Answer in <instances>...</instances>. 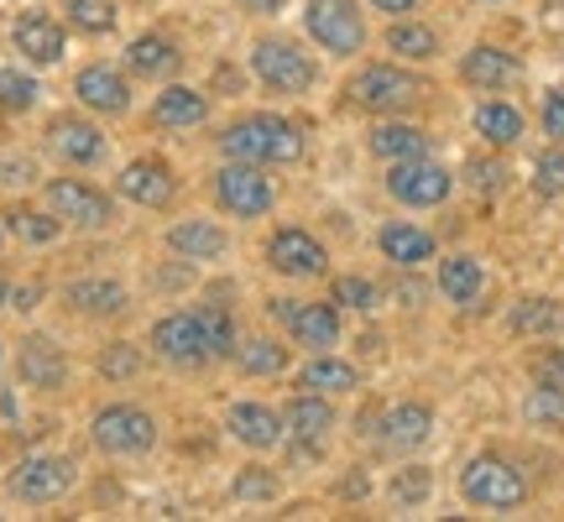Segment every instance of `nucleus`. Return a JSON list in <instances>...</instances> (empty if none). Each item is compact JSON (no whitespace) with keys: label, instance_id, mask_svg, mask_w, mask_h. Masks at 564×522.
Listing matches in <instances>:
<instances>
[{"label":"nucleus","instance_id":"f257e3e1","mask_svg":"<svg viewBox=\"0 0 564 522\" xmlns=\"http://www.w3.org/2000/svg\"><path fill=\"white\" fill-rule=\"evenodd\" d=\"M241 329L230 319V308H173L152 324V350L178 371H204L236 356Z\"/></svg>","mask_w":564,"mask_h":522},{"label":"nucleus","instance_id":"f03ea898","mask_svg":"<svg viewBox=\"0 0 564 522\" xmlns=\"http://www.w3.org/2000/svg\"><path fill=\"white\" fill-rule=\"evenodd\" d=\"M220 152L225 162H257V167H288L303 157V126L272 110L241 116L220 131Z\"/></svg>","mask_w":564,"mask_h":522},{"label":"nucleus","instance_id":"7ed1b4c3","mask_svg":"<svg viewBox=\"0 0 564 522\" xmlns=\"http://www.w3.org/2000/svg\"><path fill=\"white\" fill-rule=\"evenodd\" d=\"M89 439L110 460H131V455H152L158 449V418L137 407V402H110L89 418Z\"/></svg>","mask_w":564,"mask_h":522},{"label":"nucleus","instance_id":"20e7f679","mask_svg":"<svg viewBox=\"0 0 564 522\" xmlns=\"http://www.w3.org/2000/svg\"><path fill=\"white\" fill-rule=\"evenodd\" d=\"M460 497L470 507H486V512H518L528 502V481L502 455H476L460 470Z\"/></svg>","mask_w":564,"mask_h":522},{"label":"nucleus","instance_id":"39448f33","mask_svg":"<svg viewBox=\"0 0 564 522\" xmlns=\"http://www.w3.org/2000/svg\"><path fill=\"white\" fill-rule=\"evenodd\" d=\"M429 95V84L419 74H408L398 63H366L361 74L350 79V105H361L371 116H398L408 105H419Z\"/></svg>","mask_w":564,"mask_h":522},{"label":"nucleus","instance_id":"423d86ee","mask_svg":"<svg viewBox=\"0 0 564 522\" xmlns=\"http://www.w3.org/2000/svg\"><path fill=\"white\" fill-rule=\"evenodd\" d=\"M303 32L319 42L329 58H356V53H366V17L356 11V0H308Z\"/></svg>","mask_w":564,"mask_h":522},{"label":"nucleus","instance_id":"0eeeda50","mask_svg":"<svg viewBox=\"0 0 564 522\" xmlns=\"http://www.w3.org/2000/svg\"><path fill=\"white\" fill-rule=\"evenodd\" d=\"M251 74H257L272 95H308L314 79H319L314 58L288 37H262L257 42V47H251Z\"/></svg>","mask_w":564,"mask_h":522},{"label":"nucleus","instance_id":"6e6552de","mask_svg":"<svg viewBox=\"0 0 564 522\" xmlns=\"http://www.w3.org/2000/svg\"><path fill=\"white\" fill-rule=\"evenodd\" d=\"M74 486H79V465L68 460V455H32V460H21L17 470L6 476V491H11L21 507L63 502Z\"/></svg>","mask_w":564,"mask_h":522},{"label":"nucleus","instance_id":"1a4fd4ad","mask_svg":"<svg viewBox=\"0 0 564 522\" xmlns=\"http://www.w3.org/2000/svg\"><path fill=\"white\" fill-rule=\"evenodd\" d=\"M387 194L403 204V209H440L455 194V173L434 157L387 162Z\"/></svg>","mask_w":564,"mask_h":522},{"label":"nucleus","instance_id":"9d476101","mask_svg":"<svg viewBox=\"0 0 564 522\" xmlns=\"http://www.w3.org/2000/svg\"><path fill=\"white\" fill-rule=\"evenodd\" d=\"M215 204L225 215H236V220H262L278 204V188H272V178L257 162H225L215 173Z\"/></svg>","mask_w":564,"mask_h":522},{"label":"nucleus","instance_id":"9b49d317","mask_svg":"<svg viewBox=\"0 0 564 522\" xmlns=\"http://www.w3.org/2000/svg\"><path fill=\"white\" fill-rule=\"evenodd\" d=\"M267 314L288 329V340L303 350H335L340 345V303H303V298H272Z\"/></svg>","mask_w":564,"mask_h":522},{"label":"nucleus","instance_id":"f8f14e48","mask_svg":"<svg viewBox=\"0 0 564 522\" xmlns=\"http://www.w3.org/2000/svg\"><path fill=\"white\" fill-rule=\"evenodd\" d=\"M47 209H53L63 225H74V230H110V225H116L110 194H100L95 183H84V178L47 183Z\"/></svg>","mask_w":564,"mask_h":522},{"label":"nucleus","instance_id":"ddd939ff","mask_svg":"<svg viewBox=\"0 0 564 522\" xmlns=\"http://www.w3.org/2000/svg\"><path fill=\"white\" fill-rule=\"evenodd\" d=\"M267 267L272 272H282V278H324L329 272V251H324L319 236H308L303 225H282V230H272V241H267Z\"/></svg>","mask_w":564,"mask_h":522},{"label":"nucleus","instance_id":"4468645a","mask_svg":"<svg viewBox=\"0 0 564 522\" xmlns=\"http://www.w3.org/2000/svg\"><path fill=\"white\" fill-rule=\"evenodd\" d=\"M282 428H288V444L299 449V455H324L329 449V434H335V407L329 398L319 392H299V398L282 407Z\"/></svg>","mask_w":564,"mask_h":522},{"label":"nucleus","instance_id":"2eb2a0df","mask_svg":"<svg viewBox=\"0 0 564 522\" xmlns=\"http://www.w3.org/2000/svg\"><path fill=\"white\" fill-rule=\"evenodd\" d=\"M116 194L141 204V209H167V204L178 199V173L162 157H137L116 173Z\"/></svg>","mask_w":564,"mask_h":522},{"label":"nucleus","instance_id":"dca6fc26","mask_svg":"<svg viewBox=\"0 0 564 522\" xmlns=\"http://www.w3.org/2000/svg\"><path fill=\"white\" fill-rule=\"evenodd\" d=\"M74 95H79V105L95 110V116H126V110H131V84H126V74L116 63H89V68H79Z\"/></svg>","mask_w":564,"mask_h":522},{"label":"nucleus","instance_id":"f3484780","mask_svg":"<svg viewBox=\"0 0 564 522\" xmlns=\"http://www.w3.org/2000/svg\"><path fill=\"white\" fill-rule=\"evenodd\" d=\"M11 47H17L26 63H37V68H53V63L63 58L68 37H63V26L47 17V11H21V17L11 21Z\"/></svg>","mask_w":564,"mask_h":522},{"label":"nucleus","instance_id":"a211bd4d","mask_svg":"<svg viewBox=\"0 0 564 522\" xmlns=\"http://www.w3.org/2000/svg\"><path fill=\"white\" fill-rule=\"evenodd\" d=\"M47 146H53L58 162H68V167H95V162H105V131L95 121H84V116H58V121L47 126Z\"/></svg>","mask_w":564,"mask_h":522},{"label":"nucleus","instance_id":"6ab92c4d","mask_svg":"<svg viewBox=\"0 0 564 522\" xmlns=\"http://www.w3.org/2000/svg\"><path fill=\"white\" fill-rule=\"evenodd\" d=\"M17 371H21V387H32V392H58V387H68V356H63L47 335L21 340Z\"/></svg>","mask_w":564,"mask_h":522},{"label":"nucleus","instance_id":"aec40b11","mask_svg":"<svg viewBox=\"0 0 564 522\" xmlns=\"http://www.w3.org/2000/svg\"><path fill=\"white\" fill-rule=\"evenodd\" d=\"M377 434H382V444L398 449V455L423 449L429 434H434V407H429V402H392L382 418H377Z\"/></svg>","mask_w":564,"mask_h":522},{"label":"nucleus","instance_id":"412c9836","mask_svg":"<svg viewBox=\"0 0 564 522\" xmlns=\"http://www.w3.org/2000/svg\"><path fill=\"white\" fill-rule=\"evenodd\" d=\"M225 428H230V439L246 444V449H278V444L288 439L282 413H272L267 402H236V407L225 413Z\"/></svg>","mask_w":564,"mask_h":522},{"label":"nucleus","instance_id":"4be33fe9","mask_svg":"<svg viewBox=\"0 0 564 522\" xmlns=\"http://www.w3.org/2000/svg\"><path fill=\"white\" fill-rule=\"evenodd\" d=\"M377 251H382L392 267L413 272V267H423V261H434L440 241H434L423 225H413V220H387L382 230H377Z\"/></svg>","mask_w":564,"mask_h":522},{"label":"nucleus","instance_id":"5701e85b","mask_svg":"<svg viewBox=\"0 0 564 522\" xmlns=\"http://www.w3.org/2000/svg\"><path fill=\"white\" fill-rule=\"evenodd\" d=\"M63 303L74 314H84V319H116V314H126L131 293L116 278H74L63 287Z\"/></svg>","mask_w":564,"mask_h":522},{"label":"nucleus","instance_id":"b1692460","mask_svg":"<svg viewBox=\"0 0 564 522\" xmlns=\"http://www.w3.org/2000/svg\"><path fill=\"white\" fill-rule=\"evenodd\" d=\"M518 74H523V63L512 58L507 47H497V42H476L460 58V79L470 89H507Z\"/></svg>","mask_w":564,"mask_h":522},{"label":"nucleus","instance_id":"393cba45","mask_svg":"<svg viewBox=\"0 0 564 522\" xmlns=\"http://www.w3.org/2000/svg\"><path fill=\"white\" fill-rule=\"evenodd\" d=\"M204 121H209V95L204 89L167 84L158 100H152V126H162V131H194Z\"/></svg>","mask_w":564,"mask_h":522},{"label":"nucleus","instance_id":"a878e982","mask_svg":"<svg viewBox=\"0 0 564 522\" xmlns=\"http://www.w3.org/2000/svg\"><path fill=\"white\" fill-rule=\"evenodd\" d=\"M126 68L137 74V79H173L183 68V53L173 37H158V32H141L131 47H126Z\"/></svg>","mask_w":564,"mask_h":522},{"label":"nucleus","instance_id":"bb28decb","mask_svg":"<svg viewBox=\"0 0 564 522\" xmlns=\"http://www.w3.org/2000/svg\"><path fill=\"white\" fill-rule=\"evenodd\" d=\"M167 251L183 261H220L230 251V236L215 220H178L167 230Z\"/></svg>","mask_w":564,"mask_h":522},{"label":"nucleus","instance_id":"cd10ccee","mask_svg":"<svg viewBox=\"0 0 564 522\" xmlns=\"http://www.w3.org/2000/svg\"><path fill=\"white\" fill-rule=\"evenodd\" d=\"M299 387L303 392H319V398H345V392H356L361 387V371L340 356H329V350H314V361L299 371Z\"/></svg>","mask_w":564,"mask_h":522},{"label":"nucleus","instance_id":"c85d7f7f","mask_svg":"<svg viewBox=\"0 0 564 522\" xmlns=\"http://www.w3.org/2000/svg\"><path fill=\"white\" fill-rule=\"evenodd\" d=\"M486 287V267L481 257H470V251H455V257L440 261V293L449 303H460V308H470V303L481 298Z\"/></svg>","mask_w":564,"mask_h":522},{"label":"nucleus","instance_id":"c756f323","mask_svg":"<svg viewBox=\"0 0 564 522\" xmlns=\"http://www.w3.org/2000/svg\"><path fill=\"white\" fill-rule=\"evenodd\" d=\"M470 121H476V137H481L486 146H518L523 131H528L523 110H518V105H507V100H481Z\"/></svg>","mask_w":564,"mask_h":522},{"label":"nucleus","instance_id":"7c9ffc66","mask_svg":"<svg viewBox=\"0 0 564 522\" xmlns=\"http://www.w3.org/2000/svg\"><path fill=\"white\" fill-rule=\"evenodd\" d=\"M366 146H371V157H382V162L429 157V131H423V126H408V121H382Z\"/></svg>","mask_w":564,"mask_h":522},{"label":"nucleus","instance_id":"2f4dec72","mask_svg":"<svg viewBox=\"0 0 564 522\" xmlns=\"http://www.w3.org/2000/svg\"><path fill=\"white\" fill-rule=\"evenodd\" d=\"M507 329H512V335L549 340V335H560V329H564V303L560 298H523V303H512Z\"/></svg>","mask_w":564,"mask_h":522},{"label":"nucleus","instance_id":"473e14b6","mask_svg":"<svg viewBox=\"0 0 564 522\" xmlns=\"http://www.w3.org/2000/svg\"><path fill=\"white\" fill-rule=\"evenodd\" d=\"M230 361L241 366V377H282L288 361H293V350H288L282 340H272V335H251V340L236 345Z\"/></svg>","mask_w":564,"mask_h":522},{"label":"nucleus","instance_id":"72a5a7b5","mask_svg":"<svg viewBox=\"0 0 564 522\" xmlns=\"http://www.w3.org/2000/svg\"><path fill=\"white\" fill-rule=\"evenodd\" d=\"M387 47L398 53L403 63H434L440 58V32L434 26H423V21H392V32H387Z\"/></svg>","mask_w":564,"mask_h":522},{"label":"nucleus","instance_id":"f704fd0d","mask_svg":"<svg viewBox=\"0 0 564 522\" xmlns=\"http://www.w3.org/2000/svg\"><path fill=\"white\" fill-rule=\"evenodd\" d=\"M6 230L26 246H53L68 225H63L53 209H47V215H42V209H11V215H6Z\"/></svg>","mask_w":564,"mask_h":522},{"label":"nucleus","instance_id":"c9c22d12","mask_svg":"<svg viewBox=\"0 0 564 522\" xmlns=\"http://www.w3.org/2000/svg\"><path fill=\"white\" fill-rule=\"evenodd\" d=\"M63 11H68V26L84 32V37H105V32H116V0H63Z\"/></svg>","mask_w":564,"mask_h":522},{"label":"nucleus","instance_id":"e433bc0d","mask_svg":"<svg viewBox=\"0 0 564 522\" xmlns=\"http://www.w3.org/2000/svg\"><path fill=\"white\" fill-rule=\"evenodd\" d=\"M523 418L533 423V428H554V434H564V387L533 382V392L523 398Z\"/></svg>","mask_w":564,"mask_h":522},{"label":"nucleus","instance_id":"4c0bfd02","mask_svg":"<svg viewBox=\"0 0 564 522\" xmlns=\"http://www.w3.org/2000/svg\"><path fill=\"white\" fill-rule=\"evenodd\" d=\"M37 100H42V84L32 79V74L0 68V110H6V116H26Z\"/></svg>","mask_w":564,"mask_h":522},{"label":"nucleus","instance_id":"58836bf2","mask_svg":"<svg viewBox=\"0 0 564 522\" xmlns=\"http://www.w3.org/2000/svg\"><path fill=\"white\" fill-rule=\"evenodd\" d=\"M329 298L340 303V308H356V314H371L377 303H382V287L371 278H335V287H329Z\"/></svg>","mask_w":564,"mask_h":522},{"label":"nucleus","instance_id":"ea45409f","mask_svg":"<svg viewBox=\"0 0 564 522\" xmlns=\"http://www.w3.org/2000/svg\"><path fill=\"white\" fill-rule=\"evenodd\" d=\"M100 377L105 382H131V377H137L141 371V356H137V345H126V340H110L100 350Z\"/></svg>","mask_w":564,"mask_h":522},{"label":"nucleus","instance_id":"a19ab883","mask_svg":"<svg viewBox=\"0 0 564 522\" xmlns=\"http://www.w3.org/2000/svg\"><path fill=\"white\" fill-rule=\"evenodd\" d=\"M533 194L544 199H564V146H549L533 162Z\"/></svg>","mask_w":564,"mask_h":522},{"label":"nucleus","instance_id":"79ce46f5","mask_svg":"<svg viewBox=\"0 0 564 522\" xmlns=\"http://www.w3.org/2000/svg\"><path fill=\"white\" fill-rule=\"evenodd\" d=\"M230 497H236V502H278V476L262 470V465H251V470H241V476L230 481Z\"/></svg>","mask_w":564,"mask_h":522},{"label":"nucleus","instance_id":"37998d69","mask_svg":"<svg viewBox=\"0 0 564 522\" xmlns=\"http://www.w3.org/2000/svg\"><path fill=\"white\" fill-rule=\"evenodd\" d=\"M429 491H434V476L423 470V465H408L392 476V502L398 507H423L429 502Z\"/></svg>","mask_w":564,"mask_h":522},{"label":"nucleus","instance_id":"c03bdc74","mask_svg":"<svg viewBox=\"0 0 564 522\" xmlns=\"http://www.w3.org/2000/svg\"><path fill=\"white\" fill-rule=\"evenodd\" d=\"M528 377L544 387H564V345H549V350H539L533 361H528Z\"/></svg>","mask_w":564,"mask_h":522},{"label":"nucleus","instance_id":"a18cd8bd","mask_svg":"<svg viewBox=\"0 0 564 522\" xmlns=\"http://www.w3.org/2000/svg\"><path fill=\"white\" fill-rule=\"evenodd\" d=\"M37 178V162L26 152H0V188H17V183H32Z\"/></svg>","mask_w":564,"mask_h":522},{"label":"nucleus","instance_id":"49530a36","mask_svg":"<svg viewBox=\"0 0 564 522\" xmlns=\"http://www.w3.org/2000/svg\"><path fill=\"white\" fill-rule=\"evenodd\" d=\"M539 121H544V131L564 146V89H549L544 105H539Z\"/></svg>","mask_w":564,"mask_h":522},{"label":"nucleus","instance_id":"de8ad7c7","mask_svg":"<svg viewBox=\"0 0 564 522\" xmlns=\"http://www.w3.org/2000/svg\"><path fill=\"white\" fill-rule=\"evenodd\" d=\"M366 6H371V11H382V17H408V11H419V0H366Z\"/></svg>","mask_w":564,"mask_h":522},{"label":"nucleus","instance_id":"09e8293b","mask_svg":"<svg viewBox=\"0 0 564 522\" xmlns=\"http://www.w3.org/2000/svg\"><path fill=\"white\" fill-rule=\"evenodd\" d=\"M37 298H42V287H37V282H32V287H17V293H11V308H21V314H32V308H37Z\"/></svg>","mask_w":564,"mask_h":522},{"label":"nucleus","instance_id":"8fccbe9b","mask_svg":"<svg viewBox=\"0 0 564 522\" xmlns=\"http://www.w3.org/2000/svg\"><path fill=\"white\" fill-rule=\"evenodd\" d=\"M470 173H476V188H497L502 183V167H486V162H470Z\"/></svg>","mask_w":564,"mask_h":522},{"label":"nucleus","instance_id":"3c124183","mask_svg":"<svg viewBox=\"0 0 564 522\" xmlns=\"http://www.w3.org/2000/svg\"><path fill=\"white\" fill-rule=\"evenodd\" d=\"M246 6H251L257 17H278V11H282V6H288V0H246Z\"/></svg>","mask_w":564,"mask_h":522},{"label":"nucleus","instance_id":"603ef678","mask_svg":"<svg viewBox=\"0 0 564 522\" xmlns=\"http://www.w3.org/2000/svg\"><path fill=\"white\" fill-rule=\"evenodd\" d=\"M6 303H11V282L0 278V308H6Z\"/></svg>","mask_w":564,"mask_h":522},{"label":"nucleus","instance_id":"864d4df0","mask_svg":"<svg viewBox=\"0 0 564 522\" xmlns=\"http://www.w3.org/2000/svg\"><path fill=\"white\" fill-rule=\"evenodd\" d=\"M0 361H6V340H0Z\"/></svg>","mask_w":564,"mask_h":522},{"label":"nucleus","instance_id":"5fc2aeb1","mask_svg":"<svg viewBox=\"0 0 564 522\" xmlns=\"http://www.w3.org/2000/svg\"><path fill=\"white\" fill-rule=\"evenodd\" d=\"M486 6H497V0H486Z\"/></svg>","mask_w":564,"mask_h":522},{"label":"nucleus","instance_id":"6e6d98bb","mask_svg":"<svg viewBox=\"0 0 564 522\" xmlns=\"http://www.w3.org/2000/svg\"><path fill=\"white\" fill-rule=\"evenodd\" d=\"M0 241H6V230H0Z\"/></svg>","mask_w":564,"mask_h":522}]
</instances>
